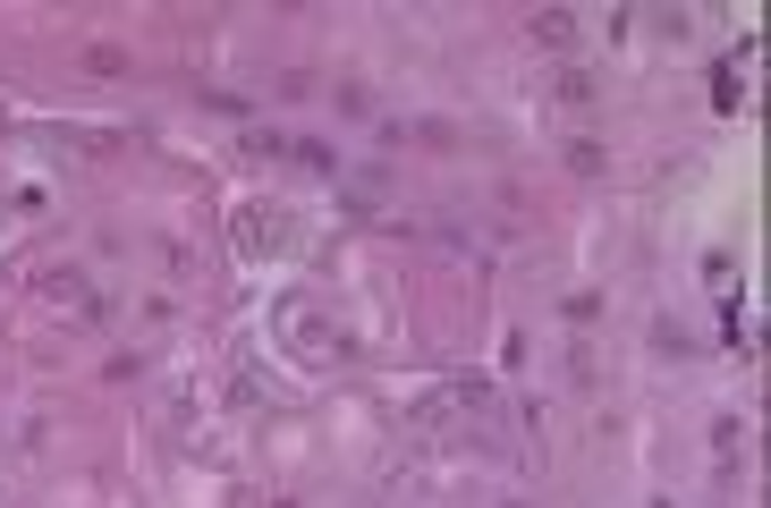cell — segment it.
I'll use <instances>...</instances> for the list:
<instances>
[{"label":"cell","mask_w":771,"mask_h":508,"mask_svg":"<svg viewBox=\"0 0 771 508\" xmlns=\"http://www.w3.org/2000/svg\"><path fill=\"white\" fill-rule=\"evenodd\" d=\"M534 43H543V51H568V43H577V18H568V9H543V18H534Z\"/></svg>","instance_id":"6da1fadb"}]
</instances>
